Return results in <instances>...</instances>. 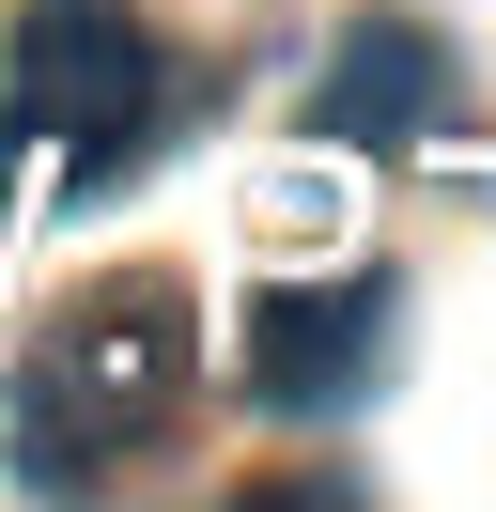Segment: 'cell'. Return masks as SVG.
I'll list each match as a JSON object with an SVG mask.
<instances>
[{"label": "cell", "mask_w": 496, "mask_h": 512, "mask_svg": "<svg viewBox=\"0 0 496 512\" xmlns=\"http://www.w3.org/2000/svg\"><path fill=\"white\" fill-rule=\"evenodd\" d=\"M186 404V295L171 280H93L16 373V481H109Z\"/></svg>", "instance_id": "6da1fadb"}, {"label": "cell", "mask_w": 496, "mask_h": 512, "mask_svg": "<svg viewBox=\"0 0 496 512\" xmlns=\"http://www.w3.org/2000/svg\"><path fill=\"white\" fill-rule=\"evenodd\" d=\"M155 125H171V47H155L124 0H31L16 16V94H0V171H16V202L109 187Z\"/></svg>", "instance_id": "7a4b0ae2"}, {"label": "cell", "mask_w": 496, "mask_h": 512, "mask_svg": "<svg viewBox=\"0 0 496 512\" xmlns=\"http://www.w3.org/2000/svg\"><path fill=\"white\" fill-rule=\"evenodd\" d=\"M388 326H403L388 280L264 295V311H248V388H264V404H295V419H326V404H357V388L388 373Z\"/></svg>", "instance_id": "3957f363"}, {"label": "cell", "mask_w": 496, "mask_h": 512, "mask_svg": "<svg viewBox=\"0 0 496 512\" xmlns=\"http://www.w3.org/2000/svg\"><path fill=\"white\" fill-rule=\"evenodd\" d=\"M326 125L372 140V156L434 140V125H450V32H419V16H357V32L326 47Z\"/></svg>", "instance_id": "277c9868"}]
</instances>
